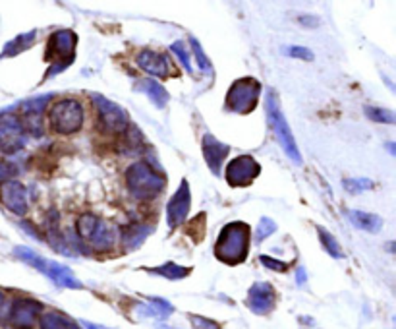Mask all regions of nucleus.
I'll list each match as a JSON object with an SVG mask.
<instances>
[{"mask_svg": "<svg viewBox=\"0 0 396 329\" xmlns=\"http://www.w3.org/2000/svg\"><path fill=\"white\" fill-rule=\"evenodd\" d=\"M249 250V227L246 223L236 221L222 228L217 238L215 255L224 263L236 265L246 260Z\"/></svg>", "mask_w": 396, "mask_h": 329, "instance_id": "1", "label": "nucleus"}, {"mask_svg": "<svg viewBox=\"0 0 396 329\" xmlns=\"http://www.w3.org/2000/svg\"><path fill=\"white\" fill-rule=\"evenodd\" d=\"M75 231H78L81 241L97 252H108L110 248H115V244L118 242V233H116L115 225H110L95 213L80 216L75 223Z\"/></svg>", "mask_w": 396, "mask_h": 329, "instance_id": "2", "label": "nucleus"}, {"mask_svg": "<svg viewBox=\"0 0 396 329\" xmlns=\"http://www.w3.org/2000/svg\"><path fill=\"white\" fill-rule=\"evenodd\" d=\"M126 184L130 194L137 200H151L161 194L167 186V178L155 171L149 163H134L126 171Z\"/></svg>", "mask_w": 396, "mask_h": 329, "instance_id": "3", "label": "nucleus"}, {"mask_svg": "<svg viewBox=\"0 0 396 329\" xmlns=\"http://www.w3.org/2000/svg\"><path fill=\"white\" fill-rule=\"evenodd\" d=\"M14 252H16V255L20 258L21 262H26L27 265H31V268H35L37 271H41L43 275H47L48 279L53 283H56L58 287H64V289H81V283L78 281L74 271L68 269L66 265L53 262V260H47V258H43V255L35 254L33 250L24 248V246L16 248Z\"/></svg>", "mask_w": 396, "mask_h": 329, "instance_id": "4", "label": "nucleus"}, {"mask_svg": "<svg viewBox=\"0 0 396 329\" xmlns=\"http://www.w3.org/2000/svg\"><path fill=\"white\" fill-rule=\"evenodd\" d=\"M259 93H261V83L256 78H242L230 86L224 103H226V108L232 113L248 114L257 107Z\"/></svg>", "mask_w": 396, "mask_h": 329, "instance_id": "5", "label": "nucleus"}, {"mask_svg": "<svg viewBox=\"0 0 396 329\" xmlns=\"http://www.w3.org/2000/svg\"><path fill=\"white\" fill-rule=\"evenodd\" d=\"M267 113H269V124L273 128V132H275L276 140L281 141L282 149H284V153L288 155L290 159H294L296 163H302V155H300V149L296 146V140L292 132H290V126L286 118H284V114L281 111V105L276 101V95L273 91H269L267 93Z\"/></svg>", "mask_w": 396, "mask_h": 329, "instance_id": "6", "label": "nucleus"}, {"mask_svg": "<svg viewBox=\"0 0 396 329\" xmlns=\"http://www.w3.org/2000/svg\"><path fill=\"white\" fill-rule=\"evenodd\" d=\"M83 107L75 99H62L51 108V128L58 134H75L83 126Z\"/></svg>", "mask_w": 396, "mask_h": 329, "instance_id": "7", "label": "nucleus"}, {"mask_svg": "<svg viewBox=\"0 0 396 329\" xmlns=\"http://www.w3.org/2000/svg\"><path fill=\"white\" fill-rule=\"evenodd\" d=\"M75 34L72 29H61L51 35L47 49V61H54V64L48 70V76L58 74L64 68H68L74 62L75 49Z\"/></svg>", "mask_w": 396, "mask_h": 329, "instance_id": "8", "label": "nucleus"}, {"mask_svg": "<svg viewBox=\"0 0 396 329\" xmlns=\"http://www.w3.org/2000/svg\"><path fill=\"white\" fill-rule=\"evenodd\" d=\"M91 99L97 107V113H99V118H101L105 130L115 132V134H124L128 130V114L124 108L118 107L116 103L108 101L107 97H103V95L93 93Z\"/></svg>", "mask_w": 396, "mask_h": 329, "instance_id": "9", "label": "nucleus"}, {"mask_svg": "<svg viewBox=\"0 0 396 329\" xmlns=\"http://www.w3.org/2000/svg\"><path fill=\"white\" fill-rule=\"evenodd\" d=\"M24 146H26L24 122L18 116H14V114L0 116V151L18 153Z\"/></svg>", "mask_w": 396, "mask_h": 329, "instance_id": "10", "label": "nucleus"}, {"mask_svg": "<svg viewBox=\"0 0 396 329\" xmlns=\"http://www.w3.org/2000/svg\"><path fill=\"white\" fill-rule=\"evenodd\" d=\"M259 163L251 157V155H240V157H236L232 161L229 163V167H226V182H229L230 186H248L251 182L256 181L257 176H259Z\"/></svg>", "mask_w": 396, "mask_h": 329, "instance_id": "11", "label": "nucleus"}, {"mask_svg": "<svg viewBox=\"0 0 396 329\" xmlns=\"http://www.w3.org/2000/svg\"><path fill=\"white\" fill-rule=\"evenodd\" d=\"M41 310L43 306L37 300L21 298L12 304V308L8 312V322L16 329H31L41 318Z\"/></svg>", "mask_w": 396, "mask_h": 329, "instance_id": "12", "label": "nucleus"}, {"mask_svg": "<svg viewBox=\"0 0 396 329\" xmlns=\"http://www.w3.org/2000/svg\"><path fill=\"white\" fill-rule=\"evenodd\" d=\"M189 206H192V192H189L188 181H182V184L172 196V200L167 206V223L170 228L180 227L184 219L188 217Z\"/></svg>", "mask_w": 396, "mask_h": 329, "instance_id": "13", "label": "nucleus"}, {"mask_svg": "<svg viewBox=\"0 0 396 329\" xmlns=\"http://www.w3.org/2000/svg\"><path fill=\"white\" fill-rule=\"evenodd\" d=\"M0 200L16 216L27 213V192L18 181H6L0 188Z\"/></svg>", "mask_w": 396, "mask_h": 329, "instance_id": "14", "label": "nucleus"}, {"mask_svg": "<svg viewBox=\"0 0 396 329\" xmlns=\"http://www.w3.org/2000/svg\"><path fill=\"white\" fill-rule=\"evenodd\" d=\"M202 149L203 157H205V161H207V167L211 168V173H213V175H221L224 159H226V155H229L230 151L229 146H224L222 141L217 140L215 136L205 134L202 141Z\"/></svg>", "mask_w": 396, "mask_h": 329, "instance_id": "15", "label": "nucleus"}, {"mask_svg": "<svg viewBox=\"0 0 396 329\" xmlns=\"http://www.w3.org/2000/svg\"><path fill=\"white\" fill-rule=\"evenodd\" d=\"M248 308L254 314H267L275 306V290L269 283H256L248 293Z\"/></svg>", "mask_w": 396, "mask_h": 329, "instance_id": "16", "label": "nucleus"}, {"mask_svg": "<svg viewBox=\"0 0 396 329\" xmlns=\"http://www.w3.org/2000/svg\"><path fill=\"white\" fill-rule=\"evenodd\" d=\"M135 62H137V66L143 70V72H147L149 76H157V78H165L168 76V62H167V56L161 53H155V51H141L137 56H135Z\"/></svg>", "mask_w": 396, "mask_h": 329, "instance_id": "17", "label": "nucleus"}, {"mask_svg": "<svg viewBox=\"0 0 396 329\" xmlns=\"http://www.w3.org/2000/svg\"><path fill=\"white\" fill-rule=\"evenodd\" d=\"M135 89L141 91V93L147 95L149 99H151V101H153L159 108H162L168 103L167 89L162 88L161 83H157L155 80H151V78H143V80L135 81Z\"/></svg>", "mask_w": 396, "mask_h": 329, "instance_id": "18", "label": "nucleus"}, {"mask_svg": "<svg viewBox=\"0 0 396 329\" xmlns=\"http://www.w3.org/2000/svg\"><path fill=\"white\" fill-rule=\"evenodd\" d=\"M350 221L354 223L358 228L368 231V233H379L383 228V219L375 213H365V211H350Z\"/></svg>", "mask_w": 396, "mask_h": 329, "instance_id": "19", "label": "nucleus"}, {"mask_svg": "<svg viewBox=\"0 0 396 329\" xmlns=\"http://www.w3.org/2000/svg\"><path fill=\"white\" fill-rule=\"evenodd\" d=\"M41 329H81L74 320L64 316L62 312H47L39 318Z\"/></svg>", "mask_w": 396, "mask_h": 329, "instance_id": "20", "label": "nucleus"}, {"mask_svg": "<svg viewBox=\"0 0 396 329\" xmlns=\"http://www.w3.org/2000/svg\"><path fill=\"white\" fill-rule=\"evenodd\" d=\"M35 31H29V34H24L20 37H16L14 41H10L4 51H2V56H14V54L21 53V51H26L27 47H31L33 45V39H35Z\"/></svg>", "mask_w": 396, "mask_h": 329, "instance_id": "21", "label": "nucleus"}, {"mask_svg": "<svg viewBox=\"0 0 396 329\" xmlns=\"http://www.w3.org/2000/svg\"><path fill=\"white\" fill-rule=\"evenodd\" d=\"M317 233H319V238H321V244L323 248L327 250L333 258H336V260H340V258H344V252L343 248H340V244H338V241H336L335 236L330 235L329 231L325 227H317Z\"/></svg>", "mask_w": 396, "mask_h": 329, "instance_id": "22", "label": "nucleus"}, {"mask_svg": "<svg viewBox=\"0 0 396 329\" xmlns=\"http://www.w3.org/2000/svg\"><path fill=\"white\" fill-rule=\"evenodd\" d=\"M151 273H157V275H162L167 277V279H182V277H186L192 271L189 268H180V265H176V263H165L161 268H153L149 269Z\"/></svg>", "mask_w": 396, "mask_h": 329, "instance_id": "23", "label": "nucleus"}, {"mask_svg": "<svg viewBox=\"0 0 396 329\" xmlns=\"http://www.w3.org/2000/svg\"><path fill=\"white\" fill-rule=\"evenodd\" d=\"M365 114L370 116L371 121L385 122V124H395V113L389 108H379V107H365Z\"/></svg>", "mask_w": 396, "mask_h": 329, "instance_id": "24", "label": "nucleus"}, {"mask_svg": "<svg viewBox=\"0 0 396 329\" xmlns=\"http://www.w3.org/2000/svg\"><path fill=\"white\" fill-rule=\"evenodd\" d=\"M170 51L178 56V61L182 62V66L186 68L188 70L189 74L194 72V68H192V62H189V54H188V51H186V47H184V43H174V45H170Z\"/></svg>", "mask_w": 396, "mask_h": 329, "instance_id": "25", "label": "nucleus"}, {"mask_svg": "<svg viewBox=\"0 0 396 329\" xmlns=\"http://www.w3.org/2000/svg\"><path fill=\"white\" fill-rule=\"evenodd\" d=\"M192 49H194L195 53V61L199 62V66H202L203 72H205V74H213V66L209 64L207 56H205V53H203L202 45L197 43V39H192Z\"/></svg>", "mask_w": 396, "mask_h": 329, "instance_id": "26", "label": "nucleus"}, {"mask_svg": "<svg viewBox=\"0 0 396 329\" xmlns=\"http://www.w3.org/2000/svg\"><path fill=\"white\" fill-rule=\"evenodd\" d=\"M276 231V225L273 219H269V217H263L261 221H259V227H257V241L261 242L265 241L269 235H273Z\"/></svg>", "mask_w": 396, "mask_h": 329, "instance_id": "27", "label": "nucleus"}, {"mask_svg": "<svg viewBox=\"0 0 396 329\" xmlns=\"http://www.w3.org/2000/svg\"><path fill=\"white\" fill-rule=\"evenodd\" d=\"M261 263L265 265L267 269H273L276 273H284V271H288V263L286 262H278V260H273V258H269V255H261L259 258Z\"/></svg>", "mask_w": 396, "mask_h": 329, "instance_id": "28", "label": "nucleus"}, {"mask_svg": "<svg viewBox=\"0 0 396 329\" xmlns=\"http://www.w3.org/2000/svg\"><path fill=\"white\" fill-rule=\"evenodd\" d=\"M192 325H194V329H221L219 328V323L213 322V320H207V318H202V316L192 318Z\"/></svg>", "mask_w": 396, "mask_h": 329, "instance_id": "29", "label": "nucleus"}, {"mask_svg": "<svg viewBox=\"0 0 396 329\" xmlns=\"http://www.w3.org/2000/svg\"><path fill=\"white\" fill-rule=\"evenodd\" d=\"M288 54L292 59H300V61H313V53L309 49L303 47H290Z\"/></svg>", "mask_w": 396, "mask_h": 329, "instance_id": "30", "label": "nucleus"}, {"mask_svg": "<svg viewBox=\"0 0 396 329\" xmlns=\"http://www.w3.org/2000/svg\"><path fill=\"white\" fill-rule=\"evenodd\" d=\"M344 188L350 190V192H360V190L371 188V182L363 181V178H358V181H346L344 182Z\"/></svg>", "mask_w": 396, "mask_h": 329, "instance_id": "31", "label": "nucleus"}, {"mask_svg": "<svg viewBox=\"0 0 396 329\" xmlns=\"http://www.w3.org/2000/svg\"><path fill=\"white\" fill-rule=\"evenodd\" d=\"M14 173V168L8 163L0 161V181H10V175Z\"/></svg>", "mask_w": 396, "mask_h": 329, "instance_id": "32", "label": "nucleus"}, {"mask_svg": "<svg viewBox=\"0 0 396 329\" xmlns=\"http://www.w3.org/2000/svg\"><path fill=\"white\" fill-rule=\"evenodd\" d=\"M85 328L88 329H107V328H103V325H97V323H91V322H85Z\"/></svg>", "mask_w": 396, "mask_h": 329, "instance_id": "33", "label": "nucleus"}, {"mask_svg": "<svg viewBox=\"0 0 396 329\" xmlns=\"http://www.w3.org/2000/svg\"><path fill=\"white\" fill-rule=\"evenodd\" d=\"M2 304H4V295L0 293V306H2Z\"/></svg>", "mask_w": 396, "mask_h": 329, "instance_id": "34", "label": "nucleus"}]
</instances>
